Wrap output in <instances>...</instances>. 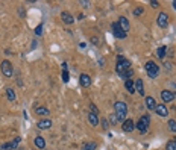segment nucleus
<instances>
[{
	"mask_svg": "<svg viewBox=\"0 0 176 150\" xmlns=\"http://www.w3.org/2000/svg\"><path fill=\"white\" fill-rule=\"evenodd\" d=\"M114 108H116L117 120H119V121H125V117H126V114H128V105H126L125 102H116Z\"/></svg>",
	"mask_w": 176,
	"mask_h": 150,
	"instance_id": "1",
	"label": "nucleus"
},
{
	"mask_svg": "<svg viewBox=\"0 0 176 150\" xmlns=\"http://www.w3.org/2000/svg\"><path fill=\"white\" fill-rule=\"evenodd\" d=\"M129 68H131V62H129L128 59H125L122 55H119V56H117V64H116V70H117L119 76H120L123 71L129 70Z\"/></svg>",
	"mask_w": 176,
	"mask_h": 150,
	"instance_id": "2",
	"label": "nucleus"
},
{
	"mask_svg": "<svg viewBox=\"0 0 176 150\" xmlns=\"http://www.w3.org/2000/svg\"><path fill=\"white\" fill-rule=\"evenodd\" d=\"M149 126H150V117H149V115H141L140 120L137 121V129H138V132L146 133L147 129H149Z\"/></svg>",
	"mask_w": 176,
	"mask_h": 150,
	"instance_id": "3",
	"label": "nucleus"
},
{
	"mask_svg": "<svg viewBox=\"0 0 176 150\" xmlns=\"http://www.w3.org/2000/svg\"><path fill=\"white\" fill-rule=\"evenodd\" d=\"M144 67H146V71H147V74H149L150 79H155V77L159 74V67H158L153 61H147V62L144 64Z\"/></svg>",
	"mask_w": 176,
	"mask_h": 150,
	"instance_id": "4",
	"label": "nucleus"
},
{
	"mask_svg": "<svg viewBox=\"0 0 176 150\" xmlns=\"http://www.w3.org/2000/svg\"><path fill=\"white\" fill-rule=\"evenodd\" d=\"M0 70H2V73H3V76H6V77H11L12 74H14V68H12V64L9 62V61H2V64H0Z\"/></svg>",
	"mask_w": 176,
	"mask_h": 150,
	"instance_id": "5",
	"label": "nucleus"
},
{
	"mask_svg": "<svg viewBox=\"0 0 176 150\" xmlns=\"http://www.w3.org/2000/svg\"><path fill=\"white\" fill-rule=\"evenodd\" d=\"M111 28H112V34H114V37H116V38H119V40H125V38L128 37V34L120 28V24H119V23H112V26H111Z\"/></svg>",
	"mask_w": 176,
	"mask_h": 150,
	"instance_id": "6",
	"label": "nucleus"
},
{
	"mask_svg": "<svg viewBox=\"0 0 176 150\" xmlns=\"http://www.w3.org/2000/svg\"><path fill=\"white\" fill-rule=\"evenodd\" d=\"M156 23H158V26L159 28H167L168 26V15L165 14V12H161V14H158V18H156Z\"/></svg>",
	"mask_w": 176,
	"mask_h": 150,
	"instance_id": "7",
	"label": "nucleus"
},
{
	"mask_svg": "<svg viewBox=\"0 0 176 150\" xmlns=\"http://www.w3.org/2000/svg\"><path fill=\"white\" fill-rule=\"evenodd\" d=\"M122 129H123V132H132V130L135 129V123H134V120H131V118L125 120V121L122 123Z\"/></svg>",
	"mask_w": 176,
	"mask_h": 150,
	"instance_id": "8",
	"label": "nucleus"
},
{
	"mask_svg": "<svg viewBox=\"0 0 176 150\" xmlns=\"http://www.w3.org/2000/svg\"><path fill=\"white\" fill-rule=\"evenodd\" d=\"M161 99H162L165 103L173 102V99H174V93H173V91H168V90H164V91H161Z\"/></svg>",
	"mask_w": 176,
	"mask_h": 150,
	"instance_id": "9",
	"label": "nucleus"
},
{
	"mask_svg": "<svg viewBox=\"0 0 176 150\" xmlns=\"http://www.w3.org/2000/svg\"><path fill=\"white\" fill-rule=\"evenodd\" d=\"M37 127H38V129H43V130H47V129L52 127V120L43 118V120H40V121L37 123Z\"/></svg>",
	"mask_w": 176,
	"mask_h": 150,
	"instance_id": "10",
	"label": "nucleus"
},
{
	"mask_svg": "<svg viewBox=\"0 0 176 150\" xmlns=\"http://www.w3.org/2000/svg\"><path fill=\"white\" fill-rule=\"evenodd\" d=\"M155 112H156L159 117H167V115H168V111H167V108H165L164 103L156 105V106H155Z\"/></svg>",
	"mask_w": 176,
	"mask_h": 150,
	"instance_id": "11",
	"label": "nucleus"
},
{
	"mask_svg": "<svg viewBox=\"0 0 176 150\" xmlns=\"http://www.w3.org/2000/svg\"><path fill=\"white\" fill-rule=\"evenodd\" d=\"M79 80H80V85H82L83 88H88V86L91 85V77L88 76V74H85V73H82V74H80Z\"/></svg>",
	"mask_w": 176,
	"mask_h": 150,
	"instance_id": "12",
	"label": "nucleus"
},
{
	"mask_svg": "<svg viewBox=\"0 0 176 150\" xmlns=\"http://www.w3.org/2000/svg\"><path fill=\"white\" fill-rule=\"evenodd\" d=\"M61 20H62L64 23H67V24H73V23H74V18H73V15H71L70 12H65V11L61 14Z\"/></svg>",
	"mask_w": 176,
	"mask_h": 150,
	"instance_id": "13",
	"label": "nucleus"
},
{
	"mask_svg": "<svg viewBox=\"0 0 176 150\" xmlns=\"http://www.w3.org/2000/svg\"><path fill=\"white\" fill-rule=\"evenodd\" d=\"M117 23H119V24H120V28H122V29H123V31L128 34V31H129V28H131V24H129L128 18H126V17H120Z\"/></svg>",
	"mask_w": 176,
	"mask_h": 150,
	"instance_id": "14",
	"label": "nucleus"
},
{
	"mask_svg": "<svg viewBox=\"0 0 176 150\" xmlns=\"http://www.w3.org/2000/svg\"><path fill=\"white\" fill-rule=\"evenodd\" d=\"M135 91L140 94V96H144V85H143V80L141 79H135Z\"/></svg>",
	"mask_w": 176,
	"mask_h": 150,
	"instance_id": "15",
	"label": "nucleus"
},
{
	"mask_svg": "<svg viewBox=\"0 0 176 150\" xmlns=\"http://www.w3.org/2000/svg\"><path fill=\"white\" fill-rule=\"evenodd\" d=\"M144 103H146V108L149 109V111H155V106H156V103H155V99L153 97H146L144 99Z\"/></svg>",
	"mask_w": 176,
	"mask_h": 150,
	"instance_id": "16",
	"label": "nucleus"
},
{
	"mask_svg": "<svg viewBox=\"0 0 176 150\" xmlns=\"http://www.w3.org/2000/svg\"><path fill=\"white\" fill-rule=\"evenodd\" d=\"M88 121H90V124L91 126H97L99 124V115H96V114H93V112H88Z\"/></svg>",
	"mask_w": 176,
	"mask_h": 150,
	"instance_id": "17",
	"label": "nucleus"
},
{
	"mask_svg": "<svg viewBox=\"0 0 176 150\" xmlns=\"http://www.w3.org/2000/svg\"><path fill=\"white\" fill-rule=\"evenodd\" d=\"M125 86H126V90H128L131 94H134V93H135V82H134L132 79L125 80Z\"/></svg>",
	"mask_w": 176,
	"mask_h": 150,
	"instance_id": "18",
	"label": "nucleus"
},
{
	"mask_svg": "<svg viewBox=\"0 0 176 150\" xmlns=\"http://www.w3.org/2000/svg\"><path fill=\"white\" fill-rule=\"evenodd\" d=\"M156 56H158L159 59H164V58L167 56V47H165V46L158 47V50H156Z\"/></svg>",
	"mask_w": 176,
	"mask_h": 150,
	"instance_id": "19",
	"label": "nucleus"
},
{
	"mask_svg": "<svg viewBox=\"0 0 176 150\" xmlns=\"http://www.w3.org/2000/svg\"><path fill=\"white\" fill-rule=\"evenodd\" d=\"M6 97H8V100H9V102H15L17 96H15L14 88H6Z\"/></svg>",
	"mask_w": 176,
	"mask_h": 150,
	"instance_id": "20",
	"label": "nucleus"
},
{
	"mask_svg": "<svg viewBox=\"0 0 176 150\" xmlns=\"http://www.w3.org/2000/svg\"><path fill=\"white\" fill-rule=\"evenodd\" d=\"M35 112H37L38 115H44V117L50 115L49 109H47V108H44V106H37V108H35Z\"/></svg>",
	"mask_w": 176,
	"mask_h": 150,
	"instance_id": "21",
	"label": "nucleus"
},
{
	"mask_svg": "<svg viewBox=\"0 0 176 150\" xmlns=\"http://www.w3.org/2000/svg\"><path fill=\"white\" fill-rule=\"evenodd\" d=\"M34 142H35V145H37L38 148H44V147H46V141H44L43 136H37V138L34 139Z\"/></svg>",
	"mask_w": 176,
	"mask_h": 150,
	"instance_id": "22",
	"label": "nucleus"
},
{
	"mask_svg": "<svg viewBox=\"0 0 176 150\" xmlns=\"http://www.w3.org/2000/svg\"><path fill=\"white\" fill-rule=\"evenodd\" d=\"M97 148V144L94 141H90V142H85L82 145V150H96Z\"/></svg>",
	"mask_w": 176,
	"mask_h": 150,
	"instance_id": "23",
	"label": "nucleus"
},
{
	"mask_svg": "<svg viewBox=\"0 0 176 150\" xmlns=\"http://www.w3.org/2000/svg\"><path fill=\"white\" fill-rule=\"evenodd\" d=\"M132 74H134V70H132V68H129V70L123 71V73H122L120 76H122L123 79H126V80H128V79H131V76H132Z\"/></svg>",
	"mask_w": 176,
	"mask_h": 150,
	"instance_id": "24",
	"label": "nucleus"
},
{
	"mask_svg": "<svg viewBox=\"0 0 176 150\" xmlns=\"http://www.w3.org/2000/svg\"><path fill=\"white\" fill-rule=\"evenodd\" d=\"M167 126H168V130H170V132L176 133V121H174V120H168Z\"/></svg>",
	"mask_w": 176,
	"mask_h": 150,
	"instance_id": "25",
	"label": "nucleus"
},
{
	"mask_svg": "<svg viewBox=\"0 0 176 150\" xmlns=\"http://www.w3.org/2000/svg\"><path fill=\"white\" fill-rule=\"evenodd\" d=\"M165 150H176V141H168L165 144Z\"/></svg>",
	"mask_w": 176,
	"mask_h": 150,
	"instance_id": "26",
	"label": "nucleus"
},
{
	"mask_svg": "<svg viewBox=\"0 0 176 150\" xmlns=\"http://www.w3.org/2000/svg\"><path fill=\"white\" fill-rule=\"evenodd\" d=\"M0 148H2V150H14V145H12V142H5Z\"/></svg>",
	"mask_w": 176,
	"mask_h": 150,
	"instance_id": "27",
	"label": "nucleus"
},
{
	"mask_svg": "<svg viewBox=\"0 0 176 150\" xmlns=\"http://www.w3.org/2000/svg\"><path fill=\"white\" fill-rule=\"evenodd\" d=\"M62 80L64 82H68L70 80V76H68V71L67 70H62Z\"/></svg>",
	"mask_w": 176,
	"mask_h": 150,
	"instance_id": "28",
	"label": "nucleus"
},
{
	"mask_svg": "<svg viewBox=\"0 0 176 150\" xmlns=\"http://www.w3.org/2000/svg\"><path fill=\"white\" fill-rule=\"evenodd\" d=\"M132 14H134L135 17H137V15H141V14H143V8H141V6H140V8H135V9L132 11Z\"/></svg>",
	"mask_w": 176,
	"mask_h": 150,
	"instance_id": "29",
	"label": "nucleus"
},
{
	"mask_svg": "<svg viewBox=\"0 0 176 150\" xmlns=\"http://www.w3.org/2000/svg\"><path fill=\"white\" fill-rule=\"evenodd\" d=\"M90 109H91V112H93V114L99 115V109L96 108V105H94V103H90Z\"/></svg>",
	"mask_w": 176,
	"mask_h": 150,
	"instance_id": "30",
	"label": "nucleus"
},
{
	"mask_svg": "<svg viewBox=\"0 0 176 150\" xmlns=\"http://www.w3.org/2000/svg\"><path fill=\"white\" fill-rule=\"evenodd\" d=\"M109 121H111V124H116L119 120H117V115L114 114V115H109Z\"/></svg>",
	"mask_w": 176,
	"mask_h": 150,
	"instance_id": "31",
	"label": "nucleus"
},
{
	"mask_svg": "<svg viewBox=\"0 0 176 150\" xmlns=\"http://www.w3.org/2000/svg\"><path fill=\"white\" fill-rule=\"evenodd\" d=\"M35 34H37V35H41V34H43V24L37 26V29H35Z\"/></svg>",
	"mask_w": 176,
	"mask_h": 150,
	"instance_id": "32",
	"label": "nucleus"
},
{
	"mask_svg": "<svg viewBox=\"0 0 176 150\" xmlns=\"http://www.w3.org/2000/svg\"><path fill=\"white\" fill-rule=\"evenodd\" d=\"M102 126H103V129H105V130H108V129H109V124H108V121H106L105 118H102Z\"/></svg>",
	"mask_w": 176,
	"mask_h": 150,
	"instance_id": "33",
	"label": "nucleus"
},
{
	"mask_svg": "<svg viewBox=\"0 0 176 150\" xmlns=\"http://www.w3.org/2000/svg\"><path fill=\"white\" fill-rule=\"evenodd\" d=\"M80 5H83V8H88V5H90V2H85V0H80Z\"/></svg>",
	"mask_w": 176,
	"mask_h": 150,
	"instance_id": "34",
	"label": "nucleus"
},
{
	"mask_svg": "<svg viewBox=\"0 0 176 150\" xmlns=\"http://www.w3.org/2000/svg\"><path fill=\"white\" fill-rule=\"evenodd\" d=\"M150 5H152V8H158V2H155V0H152V2H150Z\"/></svg>",
	"mask_w": 176,
	"mask_h": 150,
	"instance_id": "35",
	"label": "nucleus"
},
{
	"mask_svg": "<svg viewBox=\"0 0 176 150\" xmlns=\"http://www.w3.org/2000/svg\"><path fill=\"white\" fill-rule=\"evenodd\" d=\"M91 41H93V44H99V40H97L96 37H93V38H91Z\"/></svg>",
	"mask_w": 176,
	"mask_h": 150,
	"instance_id": "36",
	"label": "nucleus"
},
{
	"mask_svg": "<svg viewBox=\"0 0 176 150\" xmlns=\"http://www.w3.org/2000/svg\"><path fill=\"white\" fill-rule=\"evenodd\" d=\"M171 5H173V8H174V9H176V2H173V3H171Z\"/></svg>",
	"mask_w": 176,
	"mask_h": 150,
	"instance_id": "37",
	"label": "nucleus"
}]
</instances>
